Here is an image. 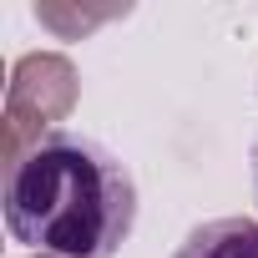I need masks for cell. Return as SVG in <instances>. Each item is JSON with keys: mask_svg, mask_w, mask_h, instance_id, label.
Segmentation results:
<instances>
[{"mask_svg": "<svg viewBox=\"0 0 258 258\" xmlns=\"http://www.w3.org/2000/svg\"><path fill=\"white\" fill-rule=\"evenodd\" d=\"M172 258H258V218H213L192 228Z\"/></svg>", "mask_w": 258, "mask_h": 258, "instance_id": "obj_2", "label": "cell"}, {"mask_svg": "<svg viewBox=\"0 0 258 258\" xmlns=\"http://www.w3.org/2000/svg\"><path fill=\"white\" fill-rule=\"evenodd\" d=\"M137 223V182L86 132H41L6 172V228L51 258H111Z\"/></svg>", "mask_w": 258, "mask_h": 258, "instance_id": "obj_1", "label": "cell"}, {"mask_svg": "<svg viewBox=\"0 0 258 258\" xmlns=\"http://www.w3.org/2000/svg\"><path fill=\"white\" fill-rule=\"evenodd\" d=\"M248 172H253V203H258V137H253V152H248Z\"/></svg>", "mask_w": 258, "mask_h": 258, "instance_id": "obj_3", "label": "cell"}]
</instances>
